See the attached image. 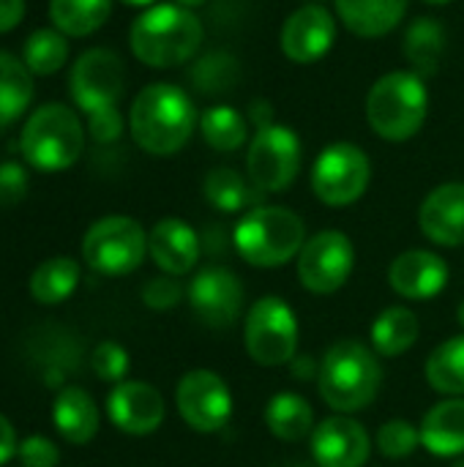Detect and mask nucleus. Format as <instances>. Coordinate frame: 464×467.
Masks as SVG:
<instances>
[{
  "label": "nucleus",
  "instance_id": "nucleus-21",
  "mask_svg": "<svg viewBox=\"0 0 464 467\" xmlns=\"http://www.w3.org/2000/svg\"><path fill=\"white\" fill-rule=\"evenodd\" d=\"M421 446L432 457H462L464 454V400L449 397L427 410L421 427Z\"/></svg>",
  "mask_w": 464,
  "mask_h": 467
},
{
  "label": "nucleus",
  "instance_id": "nucleus-24",
  "mask_svg": "<svg viewBox=\"0 0 464 467\" xmlns=\"http://www.w3.org/2000/svg\"><path fill=\"white\" fill-rule=\"evenodd\" d=\"M446 55V27L435 16H418L405 33V57L418 77H435Z\"/></svg>",
  "mask_w": 464,
  "mask_h": 467
},
{
  "label": "nucleus",
  "instance_id": "nucleus-41",
  "mask_svg": "<svg viewBox=\"0 0 464 467\" xmlns=\"http://www.w3.org/2000/svg\"><path fill=\"white\" fill-rule=\"evenodd\" d=\"M16 454H19L16 430H14V424L0 413V465H5L8 460H14Z\"/></svg>",
  "mask_w": 464,
  "mask_h": 467
},
{
  "label": "nucleus",
  "instance_id": "nucleus-33",
  "mask_svg": "<svg viewBox=\"0 0 464 467\" xmlns=\"http://www.w3.org/2000/svg\"><path fill=\"white\" fill-rule=\"evenodd\" d=\"M241 66L238 57L227 49H216L202 55L191 68H189V79L194 85L197 93L202 96H222L230 93L238 82Z\"/></svg>",
  "mask_w": 464,
  "mask_h": 467
},
{
  "label": "nucleus",
  "instance_id": "nucleus-48",
  "mask_svg": "<svg viewBox=\"0 0 464 467\" xmlns=\"http://www.w3.org/2000/svg\"><path fill=\"white\" fill-rule=\"evenodd\" d=\"M457 320H459V326H462V331H464V301L459 304V315H457Z\"/></svg>",
  "mask_w": 464,
  "mask_h": 467
},
{
  "label": "nucleus",
  "instance_id": "nucleus-19",
  "mask_svg": "<svg viewBox=\"0 0 464 467\" xmlns=\"http://www.w3.org/2000/svg\"><path fill=\"white\" fill-rule=\"evenodd\" d=\"M200 249L202 244L197 230L178 216H167L156 222L148 233V254L167 276H183L194 271L200 260Z\"/></svg>",
  "mask_w": 464,
  "mask_h": 467
},
{
  "label": "nucleus",
  "instance_id": "nucleus-20",
  "mask_svg": "<svg viewBox=\"0 0 464 467\" xmlns=\"http://www.w3.org/2000/svg\"><path fill=\"white\" fill-rule=\"evenodd\" d=\"M421 233L438 246H462L464 244V183H443L432 189L418 208Z\"/></svg>",
  "mask_w": 464,
  "mask_h": 467
},
{
  "label": "nucleus",
  "instance_id": "nucleus-40",
  "mask_svg": "<svg viewBox=\"0 0 464 467\" xmlns=\"http://www.w3.org/2000/svg\"><path fill=\"white\" fill-rule=\"evenodd\" d=\"M88 129H90V137L96 142L107 145V142H115L123 134V118H120L118 107L98 109V112L88 115Z\"/></svg>",
  "mask_w": 464,
  "mask_h": 467
},
{
  "label": "nucleus",
  "instance_id": "nucleus-18",
  "mask_svg": "<svg viewBox=\"0 0 464 467\" xmlns=\"http://www.w3.org/2000/svg\"><path fill=\"white\" fill-rule=\"evenodd\" d=\"M388 285L407 301H429L449 285V263L429 249H407L388 265Z\"/></svg>",
  "mask_w": 464,
  "mask_h": 467
},
{
  "label": "nucleus",
  "instance_id": "nucleus-9",
  "mask_svg": "<svg viewBox=\"0 0 464 467\" xmlns=\"http://www.w3.org/2000/svg\"><path fill=\"white\" fill-rule=\"evenodd\" d=\"M301 140L290 126L271 123L257 129L246 153V175L263 194H279L301 172Z\"/></svg>",
  "mask_w": 464,
  "mask_h": 467
},
{
  "label": "nucleus",
  "instance_id": "nucleus-22",
  "mask_svg": "<svg viewBox=\"0 0 464 467\" xmlns=\"http://www.w3.org/2000/svg\"><path fill=\"white\" fill-rule=\"evenodd\" d=\"M336 16L358 38H380L399 27L410 0H334Z\"/></svg>",
  "mask_w": 464,
  "mask_h": 467
},
{
  "label": "nucleus",
  "instance_id": "nucleus-4",
  "mask_svg": "<svg viewBox=\"0 0 464 467\" xmlns=\"http://www.w3.org/2000/svg\"><path fill=\"white\" fill-rule=\"evenodd\" d=\"M235 252L254 268H279L298 257L306 244L304 219L282 205L249 208L232 230Z\"/></svg>",
  "mask_w": 464,
  "mask_h": 467
},
{
  "label": "nucleus",
  "instance_id": "nucleus-17",
  "mask_svg": "<svg viewBox=\"0 0 464 467\" xmlns=\"http://www.w3.org/2000/svg\"><path fill=\"white\" fill-rule=\"evenodd\" d=\"M372 454L369 432L347 419L328 416L312 432V457L320 467H364Z\"/></svg>",
  "mask_w": 464,
  "mask_h": 467
},
{
  "label": "nucleus",
  "instance_id": "nucleus-45",
  "mask_svg": "<svg viewBox=\"0 0 464 467\" xmlns=\"http://www.w3.org/2000/svg\"><path fill=\"white\" fill-rule=\"evenodd\" d=\"M178 5H183V8H200V5H205L208 0H175Z\"/></svg>",
  "mask_w": 464,
  "mask_h": 467
},
{
  "label": "nucleus",
  "instance_id": "nucleus-10",
  "mask_svg": "<svg viewBox=\"0 0 464 467\" xmlns=\"http://www.w3.org/2000/svg\"><path fill=\"white\" fill-rule=\"evenodd\" d=\"M372 181L369 156L353 142L323 148L312 167V192L328 208H345L364 197Z\"/></svg>",
  "mask_w": 464,
  "mask_h": 467
},
{
  "label": "nucleus",
  "instance_id": "nucleus-46",
  "mask_svg": "<svg viewBox=\"0 0 464 467\" xmlns=\"http://www.w3.org/2000/svg\"><path fill=\"white\" fill-rule=\"evenodd\" d=\"M120 3H126V5H137V8H145V5H153L156 0H120Z\"/></svg>",
  "mask_w": 464,
  "mask_h": 467
},
{
  "label": "nucleus",
  "instance_id": "nucleus-31",
  "mask_svg": "<svg viewBox=\"0 0 464 467\" xmlns=\"http://www.w3.org/2000/svg\"><path fill=\"white\" fill-rule=\"evenodd\" d=\"M427 380L438 394L464 397V334L446 339L427 358Z\"/></svg>",
  "mask_w": 464,
  "mask_h": 467
},
{
  "label": "nucleus",
  "instance_id": "nucleus-3",
  "mask_svg": "<svg viewBox=\"0 0 464 467\" xmlns=\"http://www.w3.org/2000/svg\"><path fill=\"white\" fill-rule=\"evenodd\" d=\"M375 356L377 353L358 339H339L331 345L317 372L323 402L342 416L369 408L383 383V367Z\"/></svg>",
  "mask_w": 464,
  "mask_h": 467
},
{
  "label": "nucleus",
  "instance_id": "nucleus-51",
  "mask_svg": "<svg viewBox=\"0 0 464 467\" xmlns=\"http://www.w3.org/2000/svg\"><path fill=\"white\" fill-rule=\"evenodd\" d=\"M309 3H317V0H309Z\"/></svg>",
  "mask_w": 464,
  "mask_h": 467
},
{
  "label": "nucleus",
  "instance_id": "nucleus-6",
  "mask_svg": "<svg viewBox=\"0 0 464 467\" xmlns=\"http://www.w3.org/2000/svg\"><path fill=\"white\" fill-rule=\"evenodd\" d=\"M85 148V129L79 115L66 104L38 107L19 134V150L25 161L41 172L68 170Z\"/></svg>",
  "mask_w": 464,
  "mask_h": 467
},
{
  "label": "nucleus",
  "instance_id": "nucleus-49",
  "mask_svg": "<svg viewBox=\"0 0 464 467\" xmlns=\"http://www.w3.org/2000/svg\"><path fill=\"white\" fill-rule=\"evenodd\" d=\"M290 467H312V465H301V462H295V465H290ZM314 467H320V465H314Z\"/></svg>",
  "mask_w": 464,
  "mask_h": 467
},
{
  "label": "nucleus",
  "instance_id": "nucleus-43",
  "mask_svg": "<svg viewBox=\"0 0 464 467\" xmlns=\"http://www.w3.org/2000/svg\"><path fill=\"white\" fill-rule=\"evenodd\" d=\"M246 120H249L254 129L271 126V123H273V107H271V101H265V99H254V101L249 104Z\"/></svg>",
  "mask_w": 464,
  "mask_h": 467
},
{
  "label": "nucleus",
  "instance_id": "nucleus-1",
  "mask_svg": "<svg viewBox=\"0 0 464 467\" xmlns=\"http://www.w3.org/2000/svg\"><path fill=\"white\" fill-rule=\"evenodd\" d=\"M197 123L200 115L194 101L172 82L145 85L129 109L131 137L150 156L178 153L191 140Z\"/></svg>",
  "mask_w": 464,
  "mask_h": 467
},
{
  "label": "nucleus",
  "instance_id": "nucleus-32",
  "mask_svg": "<svg viewBox=\"0 0 464 467\" xmlns=\"http://www.w3.org/2000/svg\"><path fill=\"white\" fill-rule=\"evenodd\" d=\"M200 131L202 140L219 150V153H232L249 140V120L230 104H216L208 107L200 115Z\"/></svg>",
  "mask_w": 464,
  "mask_h": 467
},
{
  "label": "nucleus",
  "instance_id": "nucleus-30",
  "mask_svg": "<svg viewBox=\"0 0 464 467\" xmlns=\"http://www.w3.org/2000/svg\"><path fill=\"white\" fill-rule=\"evenodd\" d=\"M112 14V0H49V19L63 36H90Z\"/></svg>",
  "mask_w": 464,
  "mask_h": 467
},
{
  "label": "nucleus",
  "instance_id": "nucleus-29",
  "mask_svg": "<svg viewBox=\"0 0 464 467\" xmlns=\"http://www.w3.org/2000/svg\"><path fill=\"white\" fill-rule=\"evenodd\" d=\"M33 99V74L22 60L0 52V131L22 118Z\"/></svg>",
  "mask_w": 464,
  "mask_h": 467
},
{
  "label": "nucleus",
  "instance_id": "nucleus-8",
  "mask_svg": "<svg viewBox=\"0 0 464 467\" xmlns=\"http://www.w3.org/2000/svg\"><path fill=\"white\" fill-rule=\"evenodd\" d=\"M243 345L254 364L284 367L298 353V320L287 301L265 296L252 304L243 323Z\"/></svg>",
  "mask_w": 464,
  "mask_h": 467
},
{
  "label": "nucleus",
  "instance_id": "nucleus-2",
  "mask_svg": "<svg viewBox=\"0 0 464 467\" xmlns=\"http://www.w3.org/2000/svg\"><path fill=\"white\" fill-rule=\"evenodd\" d=\"M205 38V27L191 8L159 3L139 14L129 30L131 52L150 68H175L189 63Z\"/></svg>",
  "mask_w": 464,
  "mask_h": 467
},
{
  "label": "nucleus",
  "instance_id": "nucleus-39",
  "mask_svg": "<svg viewBox=\"0 0 464 467\" xmlns=\"http://www.w3.org/2000/svg\"><path fill=\"white\" fill-rule=\"evenodd\" d=\"M19 462L25 467H55L60 460L57 446L44 435H30L19 443Z\"/></svg>",
  "mask_w": 464,
  "mask_h": 467
},
{
  "label": "nucleus",
  "instance_id": "nucleus-15",
  "mask_svg": "<svg viewBox=\"0 0 464 467\" xmlns=\"http://www.w3.org/2000/svg\"><path fill=\"white\" fill-rule=\"evenodd\" d=\"M336 41V19L334 14L320 3H306L295 8L279 33V47L287 55V60L298 66H309L328 55V49Z\"/></svg>",
  "mask_w": 464,
  "mask_h": 467
},
{
  "label": "nucleus",
  "instance_id": "nucleus-34",
  "mask_svg": "<svg viewBox=\"0 0 464 467\" xmlns=\"http://www.w3.org/2000/svg\"><path fill=\"white\" fill-rule=\"evenodd\" d=\"M66 57H68L66 36L60 30H49V27L33 30L25 41V49H22V63L36 77L55 74L66 63Z\"/></svg>",
  "mask_w": 464,
  "mask_h": 467
},
{
  "label": "nucleus",
  "instance_id": "nucleus-35",
  "mask_svg": "<svg viewBox=\"0 0 464 467\" xmlns=\"http://www.w3.org/2000/svg\"><path fill=\"white\" fill-rule=\"evenodd\" d=\"M421 446V432L407 419H391L377 430V451L388 460H405Z\"/></svg>",
  "mask_w": 464,
  "mask_h": 467
},
{
  "label": "nucleus",
  "instance_id": "nucleus-7",
  "mask_svg": "<svg viewBox=\"0 0 464 467\" xmlns=\"http://www.w3.org/2000/svg\"><path fill=\"white\" fill-rule=\"evenodd\" d=\"M148 235L131 216H104L82 238V260L101 276H126L142 265Z\"/></svg>",
  "mask_w": 464,
  "mask_h": 467
},
{
  "label": "nucleus",
  "instance_id": "nucleus-42",
  "mask_svg": "<svg viewBox=\"0 0 464 467\" xmlns=\"http://www.w3.org/2000/svg\"><path fill=\"white\" fill-rule=\"evenodd\" d=\"M25 16V0H0V33L14 30Z\"/></svg>",
  "mask_w": 464,
  "mask_h": 467
},
{
  "label": "nucleus",
  "instance_id": "nucleus-28",
  "mask_svg": "<svg viewBox=\"0 0 464 467\" xmlns=\"http://www.w3.org/2000/svg\"><path fill=\"white\" fill-rule=\"evenodd\" d=\"M77 285H79V265H77V260H71V257H52V260H44L30 274L27 290H30V296L38 304L55 306V304L68 301L74 296Z\"/></svg>",
  "mask_w": 464,
  "mask_h": 467
},
{
  "label": "nucleus",
  "instance_id": "nucleus-13",
  "mask_svg": "<svg viewBox=\"0 0 464 467\" xmlns=\"http://www.w3.org/2000/svg\"><path fill=\"white\" fill-rule=\"evenodd\" d=\"M175 405L180 419L202 435L224 430L232 416V394L222 375L211 369H191L175 389Z\"/></svg>",
  "mask_w": 464,
  "mask_h": 467
},
{
  "label": "nucleus",
  "instance_id": "nucleus-44",
  "mask_svg": "<svg viewBox=\"0 0 464 467\" xmlns=\"http://www.w3.org/2000/svg\"><path fill=\"white\" fill-rule=\"evenodd\" d=\"M290 367H293V372H295L298 380H309L314 372H320V367H314V361H312L309 356H295V358L290 361Z\"/></svg>",
  "mask_w": 464,
  "mask_h": 467
},
{
  "label": "nucleus",
  "instance_id": "nucleus-23",
  "mask_svg": "<svg viewBox=\"0 0 464 467\" xmlns=\"http://www.w3.org/2000/svg\"><path fill=\"white\" fill-rule=\"evenodd\" d=\"M52 424L66 443L85 446L98 432V408L85 389L68 386L52 402Z\"/></svg>",
  "mask_w": 464,
  "mask_h": 467
},
{
  "label": "nucleus",
  "instance_id": "nucleus-26",
  "mask_svg": "<svg viewBox=\"0 0 464 467\" xmlns=\"http://www.w3.org/2000/svg\"><path fill=\"white\" fill-rule=\"evenodd\" d=\"M265 424L268 430L287 443H301L314 432V410L312 405L293 391H279L265 405Z\"/></svg>",
  "mask_w": 464,
  "mask_h": 467
},
{
  "label": "nucleus",
  "instance_id": "nucleus-11",
  "mask_svg": "<svg viewBox=\"0 0 464 467\" xmlns=\"http://www.w3.org/2000/svg\"><path fill=\"white\" fill-rule=\"evenodd\" d=\"M356 268V246L339 230L314 233L298 252V279L314 296L342 290Z\"/></svg>",
  "mask_w": 464,
  "mask_h": 467
},
{
  "label": "nucleus",
  "instance_id": "nucleus-16",
  "mask_svg": "<svg viewBox=\"0 0 464 467\" xmlns=\"http://www.w3.org/2000/svg\"><path fill=\"white\" fill-rule=\"evenodd\" d=\"M107 416L126 435H150L164 421V400L150 383L123 380L107 397Z\"/></svg>",
  "mask_w": 464,
  "mask_h": 467
},
{
  "label": "nucleus",
  "instance_id": "nucleus-12",
  "mask_svg": "<svg viewBox=\"0 0 464 467\" xmlns=\"http://www.w3.org/2000/svg\"><path fill=\"white\" fill-rule=\"evenodd\" d=\"M68 88H71L74 104L85 115L118 107V101L126 90V68H123L120 55H115L112 49H104V47L82 52L71 68Z\"/></svg>",
  "mask_w": 464,
  "mask_h": 467
},
{
  "label": "nucleus",
  "instance_id": "nucleus-36",
  "mask_svg": "<svg viewBox=\"0 0 464 467\" xmlns=\"http://www.w3.org/2000/svg\"><path fill=\"white\" fill-rule=\"evenodd\" d=\"M90 367H93V372H96L98 380L118 386L129 375V353L118 342H109V339L107 342H98L96 350H93V356H90Z\"/></svg>",
  "mask_w": 464,
  "mask_h": 467
},
{
  "label": "nucleus",
  "instance_id": "nucleus-14",
  "mask_svg": "<svg viewBox=\"0 0 464 467\" xmlns=\"http://www.w3.org/2000/svg\"><path fill=\"white\" fill-rule=\"evenodd\" d=\"M186 293L197 320L211 328H230L241 317L246 296L241 279L222 265H211L194 274Z\"/></svg>",
  "mask_w": 464,
  "mask_h": 467
},
{
  "label": "nucleus",
  "instance_id": "nucleus-27",
  "mask_svg": "<svg viewBox=\"0 0 464 467\" xmlns=\"http://www.w3.org/2000/svg\"><path fill=\"white\" fill-rule=\"evenodd\" d=\"M202 192H205V200L216 211H224V213L249 211L257 205V200L263 194L249 178H243L232 167H213L202 181Z\"/></svg>",
  "mask_w": 464,
  "mask_h": 467
},
{
  "label": "nucleus",
  "instance_id": "nucleus-5",
  "mask_svg": "<svg viewBox=\"0 0 464 467\" xmlns=\"http://www.w3.org/2000/svg\"><path fill=\"white\" fill-rule=\"evenodd\" d=\"M429 112V90L416 71H388L366 93V123L386 142L416 137Z\"/></svg>",
  "mask_w": 464,
  "mask_h": 467
},
{
  "label": "nucleus",
  "instance_id": "nucleus-38",
  "mask_svg": "<svg viewBox=\"0 0 464 467\" xmlns=\"http://www.w3.org/2000/svg\"><path fill=\"white\" fill-rule=\"evenodd\" d=\"M27 194V172L16 161L0 164V208H14Z\"/></svg>",
  "mask_w": 464,
  "mask_h": 467
},
{
  "label": "nucleus",
  "instance_id": "nucleus-37",
  "mask_svg": "<svg viewBox=\"0 0 464 467\" xmlns=\"http://www.w3.org/2000/svg\"><path fill=\"white\" fill-rule=\"evenodd\" d=\"M180 298H183V290H180V285H178L175 279H170V276H156V279H150V282L142 287V301H145V306L153 309V312H167V309L178 306Z\"/></svg>",
  "mask_w": 464,
  "mask_h": 467
},
{
  "label": "nucleus",
  "instance_id": "nucleus-50",
  "mask_svg": "<svg viewBox=\"0 0 464 467\" xmlns=\"http://www.w3.org/2000/svg\"><path fill=\"white\" fill-rule=\"evenodd\" d=\"M454 467H464V460H459V462H457V465Z\"/></svg>",
  "mask_w": 464,
  "mask_h": 467
},
{
  "label": "nucleus",
  "instance_id": "nucleus-25",
  "mask_svg": "<svg viewBox=\"0 0 464 467\" xmlns=\"http://www.w3.org/2000/svg\"><path fill=\"white\" fill-rule=\"evenodd\" d=\"M418 334H421V323H418L416 312L407 309V306H388V309H383L375 317L372 328H369L372 348L383 358L405 356L418 342Z\"/></svg>",
  "mask_w": 464,
  "mask_h": 467
},
{
  "label": "nucleus",
  "instance_id": "nucleus-47",
  "mask_svg": "<svg viewBox=\"0 0 464 467\" xmlns=\"http://www.w3.org/2000/svg\"><path fill=\"white\" fill-rule=\"evenodd\" d=\"M424 3H429V5H449V3H454V0H424Z\"/></svg>",
  "mask_w": 464,
  "mask_h": 467
}]
</instances>
